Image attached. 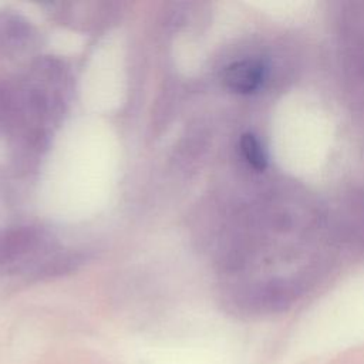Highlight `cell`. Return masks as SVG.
Wrapping results in <instances>:
<instances>
[{
    "label": "cell",
    "instance_id": "cell-1",
    "mask_svg": "<svg viewBox=\"0 0 364 364\" xmlns=\"http://www.w3.org/2000/svg\"><path fill=\"white\" fill-rule=\"evenodd\" d=\"M267 77L264 61L257 58H245L229 64L222 74L225 85L237 94H252L262 88Z\"/></svg>",
    "mask_w": 364,
    "mask_h": 364
},
{
    "label": "cell",
    "instance_id": "cell-2",
    "mask_svg": "<svg viewBox=\"0 0 364 364\" xmlns=\"http://www.w3.org/2000/svg\"><path fill=\"white\" fill-rule=\"evenodd\" d=\"M239 148L243 159L249 164L250 168L257 172L267 168V152L255 134H243L239 139Z\"/></svg>",
    "mask_w": 364,
    "mask_h": 364
}]
</instances>
